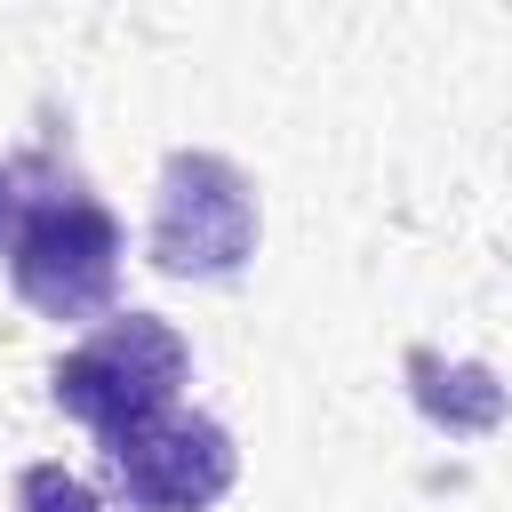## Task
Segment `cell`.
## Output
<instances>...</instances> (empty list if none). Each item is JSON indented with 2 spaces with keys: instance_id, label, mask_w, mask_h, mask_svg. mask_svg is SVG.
<instances>
[{
  "instance_id": "cell-7",
  "label": "cell",
  "mask_w": 512,
  "mask_h": 512,
  "mask_svg": "<svg viewBox=\"0 0 512 512\" xmlns=\"http://www.w3.org/2000/svg\"><path fill=\"white\" fill-rule=\"evenodd\" d=\"M8 216H16V160H0V248H8Z\"/></svg>"
},
{
  "instance_id": "cell-6",
  "label": "cell",
  "mask_w": 512,
  "mask_h": 512,
  "mask_svg": "<svg viewBox=\"0 0 512 512\" xmlns=\"http://www.w3.org/2000/svg\"><path fill=\"white\" fill-rule=\"evenodd\" d=\"M16 512H112L96 480H80L72 464H24L16 472Z\"/></svg>"
},
{
  "instance_id": "cell-2",
  "label": "cell",
  "mask_w": 512,
  "mask_h": 512,
  "mask_svg": "<svg viewBox=\"0 0 512 512\" xmlns=\"http://www.w3.org/2000/svg\"><path fill=\"white\" fill-rule=\"evenodd\" d=\"M192 376V344L176 320L160 312H104L56 368H48V392L72 424H88L104 448H120L128 432H144L152 416L176 408Z\"/></svg>"
},
{
  "instance_id": "cell-5",
  "label": "cell",
  "mask_w": 512,
  "mask_h": 512,
  "mask_svg": "<svg viewBox=\"0 0 512 512\" xmlns=\"http://www.w3.org/2000/svg\"><path fill=\"white\" fill-rule=\"evenodd\" d=\"M408 392H416V408H424L440 432H456V440H480V432L504 424V384H496V368H480V360H440L432 344H408Z\"/></svg>"
},
{
  "instance_id": "cell-3",
  "label": "cell",
  "mask_w": 512,
  "mask_h": 512,
  "mask_svg": "<svg viewBox=\"0 0 512 512\" xmlns=\"http://www.w3.org/2000/svg\"><path fill=\"white\" fill-rule=\"evenodd\" d=\"M256 184L240 160L208 152V144H176L160 160V184H152V224H144V256L152 272L168 280H200V288H224L248 272L256 256Z\"/></svg>"
},
{
  "instance_id": "cell-1",
  "label": "cell",
  "mask_w": 512,
  "mask_h": 512,
  "mask_svg": "<svg viewBox=\"0 0 512 512\" xmlns=\"http://www.w3.org/2000/svg\"><path fill=\"white\" fill-rule=\"evenodd\" d=\"M8 288L40 320H104L120 296V216L88 192V176L56 152H16V216H8Z\"/></svg>"
},
{
  "instance_id": "cell-4",
  "label": "cell",
  "mask_w": 512,
  "mask_h": 512,
  "mask_svg": "<svg viewBox=\"0 0 512 512\" xmlns=\"http://www.w3.org/2000/svg\"><path fill=\"white\" fill-rule=\"evenodd\" d=\"M120 512H216L240 480V448L216 416L200 408H168L144 432H128L120 448H104Z\"/></svg>"
}]
</instances>
